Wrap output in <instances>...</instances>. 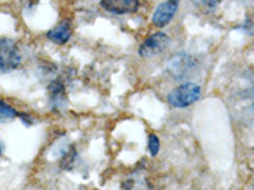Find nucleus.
Here are the masks:
<instances>
[{
	"mask_svg": "<svg viewBox=\"0 0 254 190\" xmlns=\"http://www.w3.org/2000/svg\"><path fill=\"white\" fill-rule=\"evenodd\" d=\"M201 98V87L194 83L182 84L168 94V103L174 108H187Z\"/></svg>",
	"mask_w": 254,
	"mask_h": 190,
	"instance_id": "f257e3e1",
	"label": "nucleus"
},
{
	"mask_svg": "<svg viewBox=\"0 0 254 190\" xmlns=\"http://www.w3.org/2000/svg\"><path fill=\"white\" fill-rule=\"evenodd\" d=\"M20 61L22 55L14 41L10 38H0V74L17 69Z\"/></svg>",
	"mask_w": 254,
	"mask_h": 190,
	"instance_id": "f03ea898",
	"label": "nucleus"
},
{
	"mask_svg": "<svg viewBox=\"0 0 254 190\" xmlns=\"http://www.w3.org/2000/svg\"><path fill=\"white\" fill-rule=\"evenodd\" d=\"M171 44V38L163 32H156L149 36L139 47V55L144 58H151L162 53Z\"/></svg>",
	"mask_w": 254,
	"mask_h": 190,
	"instance_id": "7ed1b4c3",
	"label": "nucleus"
},
{
	"mask_svg": "<svg viewBox=\"0 0 254 190\" xmlns=\"http://www.w3.org/2000/svg\"><path fill=\"white\" fill-rule=\"evenodd\" d=\"M197 61L192 56L181 53V55L174 56L173 60L169 63V71L177 80H182V79L188 78L196 72Z\"/></svg>",
	"mask_w": 254,
	"mask_h": 190,
	"instance_id": "20e7f679",
	"label": "nucleus"
},
{
	"mask_svg": "<svg viewBox=\"0 0 254 190\" xmlns=\"http://www.w3.org/2000/svg\"><path fill=\"white\" fill-rule=\"evenodd\" d=\"M178 6L179 0H165L162 4H159L153 14V23L158 28H163V27L168 26L172 22L174 15H176Z\"/></svg>",
	"mask_w": 254,
	"mask_h": 190,
	"instance_id": "39448f33",
	"label": "nucleus"
},
{
	"mask_svg": "<svg viewBox=\"0 0 254 190\" xmlns=\"http://www.w3.org/2000/svg\"><path fill=\"white\" fill-rule=\"evenodd\" d=\"M139 0H101V6L112 14H132L139 9Z\"/></svg>",
	"mask_w": 254,
	"mask_h": 190,
	"instance_id": "423d86ee",
	"label": "nucleus"
},
{
	"mask_svg": "<svg viewBox=\"0 0 254 190\" xmlns=\"http://www.w3.org/2000/svg\"><path fill=\"white\" fill-rule=\"evenodd\" d=\"M46 37L56 45H65L71 38V24L69 20H63L47 32Z\"/></svg>",
	"mask_w": 254,
	"mask_h": 190,
	"instance_id": "0eeeda50",
	"label": "nucleus"
},
{
	"mask_svg": "<svg viewBox=\"0 0 254 190\" xmlns=\"http://www.w3.org/2000/svg\"><path fill=\"white\" fill-rule=\"evenodd\" d=\"M17 117H19V113L10 107L9 104L0 99V123H9L13 122Z\"/></svg>",
	"mask_w": 254,
	"mask_h": 190,
	"instance_id": "6e6552de",
	"label": "nucleus"
},
{
	"mask_svg": "<svg viewBox=\"0 0 254 190\" xmlns=\"http://www.w3.org/2000/svg\"><path fill=\"white\" fill-rule=\"evenodd\" d=\"M64 85L61 81L55 80L52 81L51 84L49 85V94H50V100L52 103L59 104V103H63L64 101Z\"/></svg>",
	"mask_w": 254,
	"mask_h": 190,
	"instance_id": "1a4fd4ad",
	"label": "nucleus"
},
{
	"mask_svg": "<svg viewBox=\"0 0 254 190\" xmlns=\"http://www.w3.org/2000/svg\"><path fill=\"white\" fill-rule=\"evenodd\" d=\"M159 148H160V141H159L158 136L150 135L149 140H147V150L150 152L153 157H155L159 153Z\"/></svg>",
	"mask_w": 254,
	"mask_h": 190,
	"instance_id": "9d476101",
	"label": "nucleus"
},
{
	"mask_svg": "<svg viewBox=\"0 0 254 190\" xmlns=\"http://www.w3.org/2000/svg\"><path fill=\"white\" fill-rule=\"evenodd\" d=\"M240 29H242L244 33H247V35H254V23L249 19L246 20V23L243 24V26H240Z\"/></svg>",
	"mask_w": 254,
	"mask_h": 190,
	"instance_id": "9b49d317",
	"label": "nucleus"
},
{
	"mask_svg": "<svg viewBox=\"0 0 254 190\" xmlns=\"http://www.w3.org/2000/svg\"><path fill=\"white\" fill-rule=\"evenodd\" d=\"M19 117H20V119H22V122H24L27 126H31L32 122H33L32 121L31 117H29L28 114H26V113H19Z\"/></svg>",
	"mask_w": 254,
	"mask_h": 190,
	"instance_id": "f8f14e48",
	"label": "nucleus"
},
{
	"mask_svg": "<svg viewBox=\"0 0 254 190\" xmlns=\"http://www.w3.org/2000/svg\"><path fill=\"white\" fill-rule=\"evenodd\" d=\"M222 0H202V3L206 4L208 6H216L217 4L221 3Z\"/></svg>",
	"mask_w": 254,
	"mask_h": 190,
	"instance_id": "ddd939ff",
	"label": "nucleus"
},
{
	"mask_svg": "<svg viewBox=\"0 0 254 190\" xmlns=\"http://www.w3.org/2000/svg\"><path fill=\"white\" fill-rule=\"evenodd\" d=\"M1 151H3V147H1V143H0V153H1Z\"/></svg>",
	"mask_w": 254,
	"mask_h": 190,
	"instance_id": "4468645a",
	"label": "nucleus"
}]
</instances>
